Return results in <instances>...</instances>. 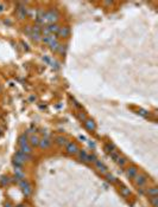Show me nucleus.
Masks as SVG:
<instances>
[{"mask_svg": "<svg viewBox=\"0 0 158 207\" xmlns=\"http://www.w3.org/2000/svg\"><path fill=\"white\" fill-rule=\"evenodd\" d=\"M59 19V13L57 10H49L45 12V23L49 24H57Z\"/></svg>", "mask_w": 158, "mask_h": 207, "instance_id": "f257e3e1", "label": "nucleus"}, {"mask_svg": "<svg viewBox=\"0 0 158 207\" xmlns=\"http://www.w3.org/2000/svg\"><path fill=\"white\" fill-rule=\"evenodd\" d=\"M149 181V177L145 175V174H137L136 177H134V184L138 186L139 188H143L146 186V184H148Z\"/></svg>", "mask_w": 158, "mask_h": 207, "instance_id": "f03ea898", "label": "nucleus"}, {"mask_svg": "<svg viewBox=\"0 0 158 207\" xmlns=\"http://www.w3.org/2000/svg\"><path fill=\"white\" fill-rule=\"evenodd\" d=\"M18 186L21 188L23 193H24L26 197H29L30 194L32 193V187H31V185L29 184V181H26V180H20V181H18Z\"/></svg>", "mask_w": 158, "mask_h": 207, "instance_id": "7ed1b4c3", "label": "nucleus"}, {"mask_svg": "<svg viewBox=\"0 0 158 207\" xmlns=\"http://www.w3.org/2000/svg\"><path fill=\"white\" fill-rule=\"evenodd\" d=\"M14 158L18 159V160H20L23 163H25V162H29V161H31L32 155H31V154H26V153L21 152L20 149H18V150L16 152V155H14Z\"/></svg>", "mask_w": 158, "mask_h": 207, "instance_id": "20e7f679", "label": "nucleus"}, {"mask_svg": "<svg viewBox=\"0 0 158 207\" xmlns=\"http://www.w3.org/2000/svg\"><path fill=\"white\" fill-rule=\"evenodd\" d=\"M66 152L70 154V155H75V154H77L79 153V146L75 143V142H68L66 146Z\"/></svg>", "mask_w": 158, "mask_h": 207, "instance_id": "39448f33", "label": "nucleus"}, {"mask_svg": "<svg viewBox=\"0 0 158 207\" xmlns=\"http://www.w3.org/2000/svg\"><path fill=\"white\" fill-rule=\"evenodd\" d=\"M125 173H126V177L129 179H134L136 175L139 173V169L136 166H130L125 169Z\"/></svg>", "mask_w": 158, "mask_h": 207, "instance_id": "423d86ee", "label": "nucleus"}, {"mask_svg": "<svg viewBox=\"0 0 158 207\" xmlns=\"http://www.w3.org/2000/svg\"><path fill=\"white\" fill-rule=\"evenodd\" d=\"M56 36H58L59 38H64V39L69 38L70 27H69V26H63V27H59L58 32H57V34H56Z\"/></svg>", "mask_w": 158, "mask_h": 207, "instance_id": "0eeeda50", "label": "nucleus"}, {"mask_svg": "<svg viewBox=\"0 0 158 207\" xmlns=\"http://www.w3.org/2000/svg\"><path fill=\"white\" fill-rule=\"evenodd\" d=\"M51 143H52V141L50 140L49 136H44V137H42L40 140V145H38V147H40L42 149H48V148L51 146Z\"/></svg>", "mask_w": 158, "mask_h": 207, "instance_id": "6e6552de", "label": "nucleus"}, {"mask_svg": "<svg viewBox=\"0 0 158 207\" xmlns=\"http://www.w3.org/2000/svg\"><path fill=\"white\" fill-rule=\"evenodd\" d=\"M17 17H18V19L19 20H23L26 18V16H28V9L26 7H24V6H20L17 9Z\"/></svg>", "mask_w": 158, "mask_h": 207, "instance_id": "1a4fd4ad", "label": "nucleus"}, {"mask_svg": "<svg viewBox=\"0 0 158 207\" xmlns=\"http://www.w3.org/2000/svg\"><path fill=\"white\" fill-rule=\"evenodd\" d=\"M94 165H95V168L99 170L101 174H106V173H107V167H106L105 163L101 162L100 160H96V161L94 162Z\"/></svg>", "mask_w": 158, "mask_h": 207, "instance_id": "9d476101", "label": "nucleus"}, {"mask_svg": "<svg viewBox=\"0 0 158 207\" xmlns=\"http://www.w3.org/2000/svg\"><path fill=\"white\" fill-rule=\"evenodd\" d=\"M85 127H86V129L87 130H89V131H94L95 129H96V126H95V123H94V121L93 120H90V118H87L85 122Z\"/></svg>", "mask_w": 158, "mask_h": 207, "instance_id": "9b49d317", "label": "nucleus"}, {"mask_svg": "<svg viewBox=\"0 0 158 207\" xmlns=\"http://www.w3.org/2000/svg\"><path fill=\"white\" fill-rule=\"evenodd\" d=\"M40 140V138L38 137V135H31L29 137V145L31 147H38Z\"/></svg>", "mask_w": 158, "mask_h": 207, "instance_id": "f8f14e48", "label": "nucleus"}, {"mask_svg": "<svg viewBox=\"0 0 158 207\" xmlns=\"http://www.w3.org/2000/svg\"><path fill=\"white\" fill-rule=\"evenodd\" d=\"M145 193L149 195V198L157 197L158 195V188L157 187H149L145 189Z\"/></svg>", "mask_w": 158, "mask_h": 207, "instance_id": "ddd939ff", "label": "nucleus"}, {"mask_svg": "<svg viewBox=\"0 0 158 207\" xmlns=\"http://www.w3.org/2000/svg\"><path fill=\"white\" fill-rule=\"evenodd\" d=\"M14 177L20 181V180H25V173L23 172V169H19V168H16L14 169Z\"/></svg>", "mask_w": 158, "mask_h": 207, "instance_id": "4468645a", "label": "nucleus"}, {"mask_svg": "<svg viewBox=\"0 0 158 207\" xmlns=\"http://www.w3.org/2000/svg\"><path fill=\"white\" fill-rule=\"evenodd\" d=\"M59 41H58V39H55V40H52L51 43H50L49 45V49L51 50V51H54V52H57L58 51V49H59Z\"/></svg>", "mask_w": 158, "mask_h": 207, "instance_id": "2eb2a0df", "label": "nucleus"}, {"mask_svg": "<svg viewBox=\"0 0 158 207\" xmlns=\"http://www.w3.org/2000/svg\"><path fill=\"white\" fill-rule=\"evenodd\" d=\"M55 142L61 146V147H63V146H66L67 143H68V141H67V138L64 137V136H62V135H58V136H56L55 137Z\"/></svg>", "mask_w": 158, "mask_h": 207, "instance_id": "dca6fc26", "label": "nucleus"}, {"mask_svg": "<svg viewBox=\"0 0 158 207\" xmlns=\"http://www.w3.org/2000/svg\"><path fill=\"white\" fill-rule=\"evenodd\" d=\"M47 27L49 30L50 34H57V32H58L59 30V26L57 24H49Z\"/></svg>", "mask_w": 158, "mask_h": 207, "instance_id": "f3484780", "label": "nucleus"}, {"mask_svg": "<svg viewBox=\"0 0 158 207\" xmlns=\"http://www.w3.org/2000/svg\"><path fill=\"white\" fill-rule=\"evenodd\" d=\"M25 145H29V137L26 134H23L19 136V147L25 146Z\"/></svg>", "mask_w": 158, "mask_h": 207, "instance_id": "a211bd4d", "label": "nucleus"}, {"mask_svg": "<svg viewBox=\"0 0 158 207\" xmlns=\"http://www.w3.org/2000/svg\"><path fill=\"white\" fill-rule=\"evenodd\" d=\"M77 155H79V159L81 161H83V162H87V158H88V153L86 152V150H79V153H77Z\"/></svg>", "mask_w": 158, "mask_h": 207, "instance_id": "6ab92c4d", "label": "nucleus"}, {"mask_svg": "<svg viewBox=\"0 0 158 207\" xmlns=\"http://www.w3.org/2000/svg\"><path fill=\"white\" fill-rule=\"evenodd\" d=\"M103 149H105V152H106V153L111 154L112 152H114V150H115V146H114L113 143L108 142V143H106V145L103 146Z\"/></svg>", "mask_w": 158, "mask_h": 207, "instance_id": "aec40b11", "label": "nucleus"}, {"mask_svg": "<svg viewBox=\"0 0 158 207\" xmlns=\"http://www.w3.org/2000/svg\"><path fill=\"white\" fill-rule=\"evenodd\" d=\"M30 37L32 38V40H35L36 43H40V41H42V34H40V33H36V32H32Z\"/></svg>", "mask_w": 158, "mask_h": 207, "instance_id": "412c9836", "label": "nucleus"}, {"mask_svg": "<svg viewBox=\"0 0 158 207\" xmlns=\"http://www.w3.org/2000/svg\"><path fill=\"white\" fill-rule=\"evenodd\" d=\"M19 148L21 152H24V153H26V154H31V153H32V147H31L30 145H25V146H21V147Z\"/></svg>", "mask_w": 158, "mask_h": 207, "instance_id": "4be33fe9", "label": "nucleus"}, {"mask_svg": "<svg viewBox=\"0 0 158 207\" xmlns=\"http://www.w3.org/2000/svg\"><path fill=\"white\" fill-rule=\"evenodd\" d=\"M109 156H111V159H112L114 162H117V161H118V159L120 158V154H119L117 150H114V152H112V153L109 154Z\"/></svg>", "mask_w": 158, "mask_h": 207, "instance_id": "5701e85b", "label": "nucleus"}, {"mask_svg": "<svg viewBox=\"0 0 158 207\" xmlns=\"http://www.w3.org/2000/svg\"><path fill=\"white\" fill-rule=\"evenodd\" d=\"M23 162L20 161V160H18V159H13V166H14V168H19V169H21L23 168Z\"/></svg>", "mask_w": 158, "mask_h": 207, "instance_id": "b1692460", "label": "nucleus"}, {"mask_svg": "<svg viewBox=\"0 0 158 207\" xmlns=\"http://www.w3.org/2000/svg\"><path fill=\"white\" fill-rule=\"evenodd\" d=\"M126 162H127V159H126V158H121V156H120V158L118 159V161H117V163H118L120 167H124V166L126 165Z\"/></svg>", "mask_w": 158, "mask_h": 207, "instance_id": "393cba45", "label": "nucleus"}, {"mask_svg": "<svg viewBox=\"0 0 158 207\" xmlns=\"http://www.w3.org/2000/svg\"><path fill=\"white\" fill-rule=\"evenodd\" d=\"M98 159L95 156V154H88V158H87V162L88 163H94Z\"/></svg>", "mask_w": 158, "mask_h": 207, "instance_id": "a878e982", "label": "nucleus"}, {"mask_svg": "<svg viewBox=\"0 0 158 207\" xmlns=\"http://www.w3.org/2000/svg\"><path fill=\"white\" fill-rule=\"evenodd\" d=\"M105 177H106V180L108 181V182H115L117 180H115V177H113L112 174H109V173H106L105 174Z\"/></svg>", "mask_w": 158, "mask_h": 207, "instance_id": "bb28decb", "label": "nucleus"}, {"mask_svg": "<svg viewBox=\"0 0 158 207\" xmlns=\"http://www.w3.org/2000/svg\"><path fill=\"white\" fill-rule=\"evenodd\" d=\"M121 194L124 195V197H129L130 195V193H131V191H130V188L127 187H124V188H121Z\"/></svg>", "mask_w": 158, "mask_h": 207, "instance_id": "cd10ccee", "label": "nucleus"}, {"mask_svg": "<svg viewBox=\"0 0 158 207\" xmlns=\"http://www.w3.org/2000/svg\"><path fill=\"white\" fill-rule=\"evenodd\" d=\"M150 201H151V204H152V206L153 207H158V195L157 197L150 198Z\"/></svg>", "mask_w": 158, "mask_h": 207, "instance_id": "c85d7f7f", "label": "nucleus"}, {"mask_svg": "<svg viewBox=\"0 0 158 207\" xmlns=\"http://www.w3.org/2000/svg\"><path fill=\"white\" fill-rule=\"evenodd\" d=\"M10 182V177H1V185H6V184H9Z\"/></svg>", "mask_w": 158, "mask_h": 207, "instance_id": "c756f323", "label": "nucleus"}, {"mask_svg": "<svg viewBox=\"0 0 158 207\" xmlns=\"http://www.w3.org/2000/svg\"><path fill=\"white\" fill-rule=\"evenodd\" d=\"M79 118L81 120V121H83V122H85V121L87 120L86 115H85V114H82V112H80V114H79Z\"/></svg>", "mask_w": 158, "mask_h": 207, "instance_id": "7c9ffc66", "label": "nucleus"}, {"mask_svg": "<svg viewBox=\"0 0 158 207\" xmlns=\"http://www.w3.org/2000/svg\"><path fill=\"white\" fill-rule=\"evenodd\" d=\"M103 5H106V6H112L113 2H112V1H103Z\"/></svg>", "mask_w": 158, "mask_h": 207, "instance_id": "2f4dec72", "label": "nucleus"}, {"mask_svg": "<svg viewBox=\"0 0 158 207\" xmlns=\"http://www.w3.org/2000/svg\"><path fill=\"white\" fill-rule=\"evenodd\" d=\"M139 114H140V115H143V116H146V111H144V110H140V111H139Z\"/></svg>", "mask_w": 158, "mask_h": 207, "instance_id": "473e14b6", "label": "nucleus"}, {"mask_svg": "<svg viewBox=\"0 0 158 207\" xmlns=\"http://www.w3.org/2000/svg\"><path fill=\"white\" fill-rule=\"evenodd\" d=\"M138 192L140 193V194H144V193H145V189H144V188H139Z\"/></svg>", "mask_w": 158, "mask_h": 207, "instance_id": "72a5a7b5", "label": "nucleus"}, {"mask_svg": "<svg viewBox=\"0 0 158 207\" xmlns=\"http://www.w3.org/2000/svg\"><path fill=\"white\" fill-rule=\"evenodd\" d=\"M4 11V5H0V12Z\"/></svg>", "mask_w": 158, "mask_h": 207, "instance_id": "f704fd0d", "label": "nucleus"}, {"mask_svg": "<svg viewBox=\"0 0 158 207\" xmlns=\"http://www.w3.org/2000/svg\"><path fill=\"white\" fill-rule=\"evenodd\" d=\"M5 207H11V204H9V202H7V204H5Z\"/></svg>", "mask_w": 158, "mask_h": 207, "instance_id": "c9c22d12", "label": "nucleus"}, {"mask_svg": "<svg viewBox=\"0 0 158 207\" xmlns=\"http://www.w3.org/2000/svg\"><path fill=\"white\" fill-rule=\"evenodd\" d=\"M17 207H24V206H21V205H20V206H17Z\"/></svg>", "mask_w": 158, "mask_h": 207, "instance_id": "e433bc0d", "label": "nucleus"}]
</instances>
